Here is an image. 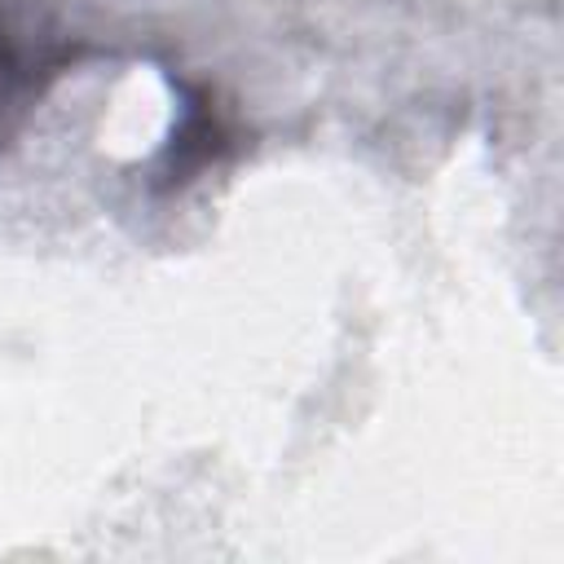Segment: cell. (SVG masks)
Instances as JSON below:
<instances>
[{"instance_id": "6da1fadb", "label": "cell", "mask_w": 564, "mask_h": 564, "mask_svg": "<svg viewBox=\"0 0 564 564\" xmlns=\"http://www.w3.org/2000/svg\"><path fill=\"white\" fill-rule=\"evenodd\" d=\"M9 70H13V62H9V53H4V44H0V93H4V84H9Z\"/></svg>"}]
</instances>
